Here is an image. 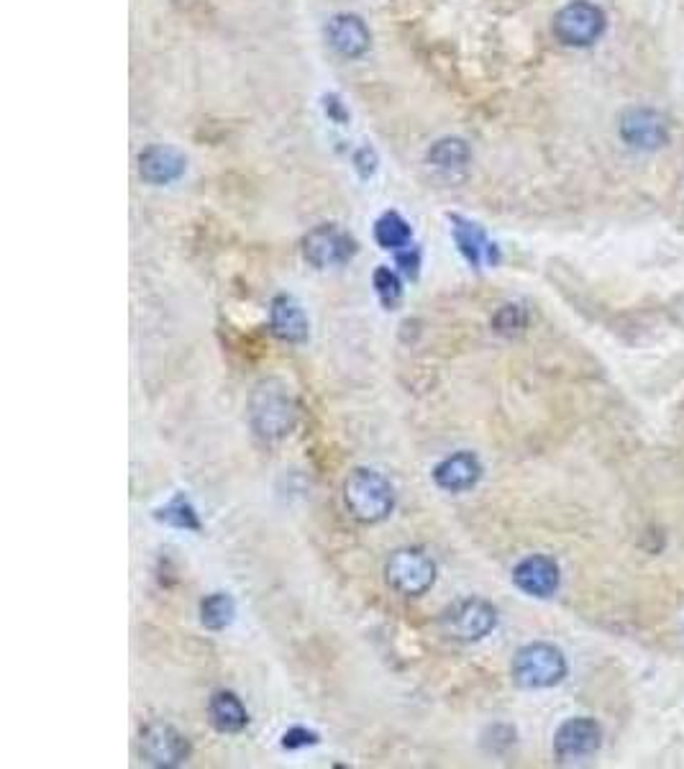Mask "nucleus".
I'll list each match as a JSON object with an SVG mask.
<instances>
[{
    "label": "nucleus",
    "mask_w": 684,
    "mask_h": 769,
    "mask_svg": "<svg viewBox=\"0 0 684 769\" xmlns=\"http://www.w3.org/2000/svg\"><path fill=\"white\" fill-rule=\"evenodd\" d=\"M603 744V731L599 723L592 718H569L559 726L557 736H553V754L564 765L572 761H582L592 757Z\"/></svg>",
    "instance_id": "9"
},
{
    "label": "nucleus",
    "mask_w": 684,
    "mask_h": 769,
    "mask_svg": "<svg viewBox=\"0 0 684 769\" xmlns=\"http://www.w3.org/2000/svg\"><path fill=\"white\" fill-rule=\"evenodd\" d=\"M190 757V744L169 723H149L142 731V759L152 767H180Z\"/></svg>",
    "instance_id": "8"
},
{
    "label": "nucleus",
    "mask_w": 684,
    "mask_h": 769,
    "mask_svg": "<svg viewBox=\"0 0 684 769\" xmlns=\"http://www.w3.org/2000/svg\"><path fill=\"white\" fill-rule=\"evenodd\" d=\"M157 521L167 523V526L172 528H182V531H200V519L195 513V508L188 498H184V492H177V495L169 500L165 508H159L157 511Z\"/></svg>",
    "instance_id": "20"
},
{
    "label": "nucleus",
    "mask_w": 684,
    "mask_h": 769,
    "mask_svg": "<svg viewBox=\"0 0 684 769\" xmlns=\"http://www.w3.org/2000/svg\"><path fill=\"white\" fill-rule=\"evenodd\" d=\"M346 508L361 523H380L395 508V490L388 477L377 469L359 467L349 475L344 484Z\"/></svg>",
    "instance_id": "1"
},
{
    "label": "nucleus",
    "mask_w": 684,
    "mask_h": 769,
    "mask_svg": "<svg viewBox=\"0 0 684 769\" xmlns=\"http://www.w3.org/2000/svg\"><path fill=\"white\" fill-rule=\"evenodd\" d=\"M559 565L546 554H534L513 569L515 588L530 598H551L559 590Z\"/></svg>",
    "instance_id": "11"
},
{
    "label": "nucleus",
    "mask_w": 684,
    "mask_h": 769,
    "mask_svg": "<svg viewBox=\"0 0 684 769\" xmlns=\"http://www.w3.org/2000/svg\"><path fill=\"white\" fill-rule=\"evenodd\" d=\"M313 744H318V734L303 726H292L290 731H284L282 736L284 749H303V746H313Z\"/></svg>",
    "instance_id": "24"
},
{
    "label": "nucleus",
    "mask_w": 684,
    "mask_h": 769,
    "mask_svg": "<svg viewBox=\"0 0 684 769\" xmlns=\"http://www.w3.org/2000/svg\"><path fill=\"white\" fill-rule=\"evenodd\" d=\"M372 285H374L377 298H380V303L388 308V311H395L400 300H403V282H400V277L392 272L390 267H380L374 269Z\"/></svg>",
    "instance_id": "22"
},
{
    "label": "nucleus",
    "mask_w": 684,
    "mask_h": 769,
    "mask_svg": "<svg viewBox=\"0 0 684 769\" xmlns=\"http://www.w3.org/2000/svg\"><path fill=\"white\" fill-rule=\"evenodd\" d=\"M184 167H188V159L177 149H172V146L157 144L138 154V172L152 185H167L180 180L184 175Z\"/></svg>",
    "instance_id": "15"
},
{
    "label": "nucleus",
    "mask_w": 684,
    "mask_h": 769,
    "mask_svg": "<svg viewBox=\"0 0 684 769\" xmlns=\"http://www.w3.org/2000/svg\"><path fill=\"white\" fill-rule=\"evenodd\" d=\"M354 252H357V242L334 223H323V226L313 229L303 242L305 259L318 269L341 267L354 257Z\"/></svg>",
    "instance_id": "7"
},
{
    "label": "nucleus",
    "mask_w": 684,
    "mask_h": 769,
    "mask_svg": "<svg viewBox=\"0 0 684 769\" xmlns=\"http://www.w3.org/2000/svg\"><path fill=\"white\" fill-rule=\"evenodd\" d=\"M384 580L400 595L418 598L436 582V565L421 549H397L384 565Z\"/></svg>",
    "instance_id": "4"
},
{
    "label": "nucleus",
    "mask_w": 684,
    "mask_h": 769,
    "mask_svg": "<svg viewBox=\"0 0 684 769\" xmlns=\"http://www.w3.org/2000/svg\"><path fill=\"white\" fill-rule=\"evenodd\" d=\"M374 238H377V244L382 246V249L400 252V249H405V246H411L413 231H411V226H407V221L403 219V215L390 211V213L380 215V221L374 223Z\"/></svg>",
    "instance_id": "18"
},
{
    "label": "nucleus",
    "mask_w": 684,
    "mask_h": 769,
    "mask_svg": "<svg viewBox=\"0 0 684 769\" xmlns=\"http://www.w3.org/2000/svg\"><path fill=\"white\" fill-rule=\"evenodd\" d=\"M236 618V600L228 592H213L200 603V623L211 631L228 628Z\"/></svg>",
    "instance_id": "19"
},
{
    "label": "nucleus",
    "mask_w": 684,
    "mask_h": 769,
    "mask_svg": "<svg viewBox=\"0 0 684 769\" xmlns=\"http://www.w3.org/2000/svg\"><path fill=\"white\" fill-rule=\"evenodd\" d=\"M451 223H453V238H457L459 252L464 254V259L469 261V265L480 267L482 257H487L490 261L497 259L495 246H492L487 238H484V231L476 226V223L457 219V215H453Z\"/></svg>",
    "instance_id": "17"
},
{
    "label": "nucleus",
    "mask_w": 684,
    "mask_h": 769,
    "mask_svg": "<svg viewBox=\"0 0 684 769\" xmlns=\"http://www.w3.org/2000/svg\"><path fill=\"white\" fill-rule=\"evenodd\" d=\"M605 31V13L590 0H574L553 15V34L567 46L595 44Z\"/></svg>",
    "instance_id": "5"
},
{
    "label": "nucleus",
    "mask_w": 684,
    "mask_h": 769,
    "mask_svg": "<svg viewBox=\"0 0 684 769\" xmlns=\"http://www.w3.org/2000/svg\"><path fill=\"white\" fill-rule=\"evenodd\" d=\"M269 328L277 338L288 344H303L311 334L303 305L292 296H284V292L274 296L272 305H269Z\"/></svg>",
    "instance_id": "13"
},
{
    "label": "nucleus",
    "mask_w": 684,
    "mask_h": 769,
    "mask_svg": "<svg viewBox=\"0 0 684 769\" xmlns=\"http://www.w3.org/2000/svg\"><path fill=\"white\" fill-rule=\"evenodd\" d=\"M208 715H211L213 728L221 731V734H238L249 723V713H246L244 703L228 690L215 692L211 703H208Z\"/></svg>",
    "instance_id": "16"
},
{
    "label": "nucleus",
    "mask_w": 684,
    "mask_h": 769,
    "mask_svg": "<svg viewBox=\"0 0 684 769\" xmlns=\"http://www.w3.org/2000/svg\"><path fill=\"white\" fill-rule=\"evenodd\" d=\"M249 415H251V426L259 436L282 438L295 428L298 405L290 395V388H284V384L277 380H267L254 390L251 403H249Z\"/></svg>",
    "instance_id": "2"
},
{
    "label": "nucleus",
    "mask_w": 684,
    "mask_h": 769,
    "mask_svg": "<svg viewBox=\"0 0 684 769\" xmlns=\"http://www.w3.org/2000/svg\"><path fill=\"white\" fill-rule=\"evenodd\" d=\"M567 677V659L559 646L553 644H528L515 654L513 680L526 690L553 688Z\"/></svg>",
    "instance_id": "3"
},
{
    "label": "nucleus",
    "mask_w": 684,
    "mask_h": 769,
    "mask_svg": "<svg viewBox=\"0 0 684 769\" xmlns=\"http://www.w3.org/2000/svg\"><path fill=\"white\" fill-rule=\"evenodd\" d=\"M428 161L438 169H461L469 161V149L461 138H441L428 149Z\"/></svg>",
    "instance_id": "21"
},
{
    "label": "nucleus",
    "mask_w": 684,
    "mask_h": 769,
    "mask_svg": "<svg viewBox=\"0 0 684 769\" xmlns=\"http://www.w3.org/2000/svg\"><path fill=\"white\" fill-rule=\"evenodd\" d=\"M482 480V461L472 452H457L434 469V482L446 492H467Z\"/></svg>",
    "instance_id": "12"
},
{
    "label": "nucleus",
    "mask_w": 684,
    "mask_h": 769,
    "mask_svg": "<svg viewBox=\"0 0 684 769\" xmlns=\"http://www.w3.org/2000/svg\"><path fill=\"white\" fill-rule=\"evenodd\" d=\"M326 36L328 44L346 59L361 57L369 49V44H372V34H369L365 21L351 13L334 15L326 26Z\"/></svg>",
    "instance_id": "14"
},
{
    "label": "nucleus",
    "mask_w": 684,
    "mask_h": 769,
    "mask_svg": "<svg viewBox=\"0 0 684 769\" xmlns=\"http://www.w3.org/2000/svg\"><path fill=\"white\" fill-rule=\"evenodd\" d=\"M497 626V611L495 605L487 603L482 598H467L453 603L449 611L444 613V628L446 634L457 642H480V638L490 636Z\"/></svg>",
    "instance_id": "6"
},
{
    "label": "nucleus",
    "mask_w": 684,
    "mask_h": 769,
    "mask_svg": "<svg viewBox=\"0 0 684 769\" xmlns=\"http://www.w3.org/2000/svg\"><path fill=\"white\" fill-rule=\"evenodd\" d=\"M620 138L633 149L653 152L669 142V123L651 108H628L620 115Z\"/></svg>",
    "instance_id": "10"
},
{
    "label": "nucleus",
    "mask_w": 684,
    "mask_h": 769,
    "mask_svg": "<svg viewBox=\"0 0 684 769\" xmlns=\"http://www.w3.org/2000/svg\"><path fill=\"white\" fill-rule=\"evenodd\" d=\"M526 323H528V313H526V308L518 305V303L503 305L495 313V319H492V326H495L497 334H505V336L520 334V331L526 328Z\"/></svg>",
    "instance_id": "23"
},
{
    "label": "nucleus",
    "mask_w": 684,
    "mask_h": 769,
    "mask_svg": "<svg viewBox=\"0 0 684 769\" xmlns=\"http://www.w3.org/2000/svg\"><path fill=\"white\" fill-rule=\"evenodd\" d=\"M395 259H397V267L403 269V272L407 277H418V267H421V252L415 249V246H405V249H400L395 252Z\"/></svg>",
    "instance_id": "25"
}]
</instances>
